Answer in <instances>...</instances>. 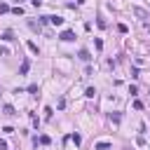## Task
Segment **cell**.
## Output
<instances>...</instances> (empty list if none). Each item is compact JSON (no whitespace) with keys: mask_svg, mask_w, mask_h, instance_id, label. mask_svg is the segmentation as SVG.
<instances>
[{"mask_svg":"<svg viewBox=\"0 0 150 150\" xmlns=\"http://www.w3.org/2000/svg\"><path fill=\"white\" fill-rule=\"evenodd\" d=\"M0 150H7V143H5L3 138H0Z\"/></svg>","mask_w":150,"mask_h":150,"instance_id":"obj_20","label":"cell"},{"mask_svg":"<svg viewBox=\"0 0 150 150\" xmlns=\"http://www.w3.org/2000/svg\"><path fill=\"white\" fill-rule=\"evenodd\" d=\"M28 28H31V31H38V33H40V24H38V21H33V19H28Z\"/></svg>","mask_w":150,"mask_h":150,"instance_id":"obj_8","label":"cell"},{"mask_svg":"<svg viewBox=\"0 0 150 150\" xmlns=\"http://www.w3.org/2000/svg\"><path fill=\"white\" fill-rule=\"evenodd\" d=\"M3 112H5V115H10V117H12V115H16V110H14L10 103H7V106H3Z\"/></svg>","mask_w":150,"mask_h":150,"instance_id":"obj_4","label":"cell"},{"mask_svg":"<svg viewBox=\"0 0 150 150\" xmlns=\"http://www.w3.org/2000/svg\"><path fill=\"white\" fill-rule=\"evenodd\" d=\"M3 40H5V42H12L14 35H12V33H3Z\"/></svg>","mask_w":150,"mask_h":150,"instance_id":"obj_13","label":"cell"},{"mask_svg":"<svg viewBox=\"0 0 150 150\" xmlns=\"http://www.w3.org/2000/svg\"><path fill=\"white\" fill-rule=\"evenodd\" d=\"M28 91H31V94H35V96H38V85H31V87H28Z\"/></svg>","mask_w":150,"mask_h":150,"instance_id":"obj_19","label":"cell"},{"mask_svg":"<svg viewBox=\"0 0 150 150\" xmlns=\"http://www.w3.org/2000/svg\"><path fill=\"white\" fill-rule=\"evenodd\" d=\"M28 49H31L33 54H38V45H35V42H28Z\"/></svg>","mask_w":150,"mask_h":150,"instance_id":"obj_14","label":"cell"},{"mask_svg":"<svg viewBox=\"0 0 150 150\" xmlns=\"http://www.w3.org/2000/svg\"><path fill=\"white\" fill-rule=\"evenodd\" d=\"M16 3H21V0H16Z\"/></svg>","mask_w":150,"mask_h":150,"instance_id":"obj_21","label":"cell"},{"mask_svg":"<svg viewBox=\"0 0 150 150\" xmlns=\"http://www.w3.org/2000/svg\"><path fill=\"white\" fill-rule=\"evenodd\" d=\"M5 12H10V7H7L5 3H0V14H5Z\"/></svg>","mask_w":150,"mask_h":150,"instance_id":"obj_15","label":"cell"},{"mask_svg":"<svg viewBox=\"0 0 150 150\" xmlns=\"http://www.w3.org/2000/svg\"><path fill=\"white\" fill-rule=\"evenodd\" d=\"M0 56H10V49L7 47H0Z\"/></svg>","mask_w":150,"mask_h":150,"instance_id":"obj_17","label":"cell"},{"mask_svg":"<svg viewBox=\"0 0 150 150\" xmlns=\"http://www.w3.org/2000/svg\"><path fill=\"white\" fill-rule=\"evenodd\" d=\"M134 14H136V16H141V19H150V14H148V12H143L141 7H134Z\"/></svg>","mask_w":150,"mask_h":150,"instance_id":"obj_3","label":"cell"},{"mask_svg":"<svg viewBox=\"0 0 150 150\" xmlns=\"http://www.w3.org/2000/svg\"><path fill=\"white\" fill-rule=\"evenodd\" d=\"M78 56H80V59H82V61H89V59H91V56H89V52H87V49H80V54H78Z\"/></svg>","mask_w":150,"mask_h":150,"instance_id":"obj_9","label":"cell"},{"mask_svg":"<svg viewBox=\"0 0 150 150\" xmlns=\"http://www.w3.org/2000/svg\"><path fill=\"white\" fill-rule=\"evenodd\" d=\"M35 143H40V145H49V143H52V138H49V136H45V134H42V136H40V138H35Z\"/></svg>","mask_w":150,"mask_h":150,"instance_id":"obj_2","label":"cell"},{"mask_svg":"<svg viewBox=\"0 0 150 150\" xmlns=\"http://www.w3.org/2000/svg\"><path fill=\"white\" fill-rule=\"evenodd\" d=\"M96 150H110V143L108 141H99L96 143Z\"/></svg>","mask_w":150,"mask_h":150,"instance_id":"obj_7","label":"cell"},{"mask_svg":"<svg viewBox=\"0 0 150 150\" xmlns=\"http://www.w3.org/2000/svg\"><path fill=\"white\" fill-rule=\"evenodd\" d=\"M59 38H61L63 42H73V40H75V33H73V31H63Z\"/></svg>","mask_w":150,"mask_h":150,"instance_id":"obj_1","label":"cell"},{"mask_svg":"<svg viewBox=\"0 0 150 150\" xmlns=\"http://www.w3.org/2000/svg\"><path fill=\"white\" fill-rule=\"evenodd\" d=\"M70 141H73L75 145H80V143H82V138H80V134H73V136H70Z\"/></svg>","mask_w":150,"mask_h":150,"instance_id":"obj_12","label":"cell"},{"mask_svg":"<svg viewBox=\"0 0 150 150\" xmlns=\"http://www.w3.org/2000/svg\"><path fill=\"white\" fill-rule=\"evenodd\" d=\"M28 68H31V61H28V59H24V63H21V70H19V73H21V75H26V73H28Z\"/></svg>","mask_w":150,"mask_h":150,"instance_id":"obj_6","label":"cell"},{"mask_svg":"<svg viewBox=\"0 0 150 150\" xmlns=\"http://www.w3.org/2000/svg\"><path fill=\"white\" fill-rule=\"evenodd\" d=\"M52 112H54V110H52V108H49V106H47V108H45V117H47V120H49V117H52Z\"/></svg>","mask_w":150,"mask_h":150,"instance_id":"obj_18","label":"cell"},{"mask_svg":"<svg viewBox=\"0 0 150 150\" xmlns=\"http://www.w3.org/2000/svg\"><path fill=\"white\" fill-rule=\"evenodd\" d=\"M12 12H14V14H24V7H21V5H16V7L12 10Z\"/></svg>","mask_w":150,"mask_h":150,"instance_id":"obj_16","label":"cell"},{"mask_svg":"<svg viewBox=\"0 0 150 150\" xmlns=\"http://www.w3.org/2000/svg\"><path fill=\"white\" fill-rule=\"evenodd\" d=\"M120 120H122V115H120V112H110V122H115V124H117Z\"/></svg>","mask_w":150,"mask_h":150,"instance_id":"obj_10","label":"cell"},{"mask_svg":"<svg viewBox=\"0 0 150 150\" xmlns=\"http://www.w3.org/2000/svg\"><path fill=\"white\" fill-rule=\"evenodd\" d=\"M85 96H89V99H94V96H96V89H94V87H89V89L85 91Z\"/></svg>","mask_w":150,"mask_h":150,"instance_id":"obj_11","label":"cell"},{"mask_svg":"<svg viewBox=\"0 0 150 150\" xmlns=\"http://www.w3.org/2000/svg\"><path fill=\"white\" fill-rule=\"evenodd\" d=\"M49 24H54V26H63V19H61V16H49Z\"/></svg>","mask_w":150,"mask_h":150,"instance_id":"obj_5","label":"cell"}]
</instances>
